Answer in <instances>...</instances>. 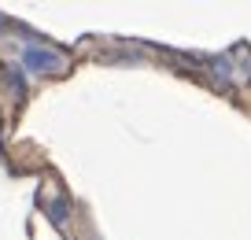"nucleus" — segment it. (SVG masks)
<instances>
[{
	"label": "nucleus",
	"mask_w": 251,
	"mask_h": 240,
	"mask_svg": "<svg viewBox=\"0 0 251 240\" xmlns=\"http://www.w3.org/2000/svg\"><path fill=\"white\" fill-rule=\"evenodd\" d=\"M63 214H67V200H55L52 203V218H55V222H63Z\"/></svg>",
	"instance_id": "3"
},
{
	"label": "nucleus",
	"mask_w": 251,
	"mask_h": 240,
	"mask_svg": "<svg viewBox=\"0 0 251 240\" xmlns=\"http://www.w3.org/2000/svg\"><path fill=\"white\" fill-rule=\"evenodd\" d=\"M23 67L30 74H63L67 59L59 52H52V48H45V45H26L23 48Z\"/></svg>",
	"instance_id": "1"
},
{
	"label": "nucleus",
	"mask_w": 251,
	"mask_h": 240,
	"mask_svg": "<svg viewBox=\"0 0 251 240\" xmlns=\"http://www.w3.org/2000/svg\"><path fill=\"white\" fill-rule=\"evenodd\" d=\"M8 81H11V89H15V96H26V81H23V74H19V67H8Z\"/></svg>",
	"instance_id": "2"
}]
</instances>
